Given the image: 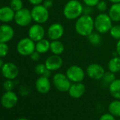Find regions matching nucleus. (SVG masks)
I'll use <instances>...</instances> for the list:
<instances>
[{
	"instance_id": "nucleus-1",
	"label": "nucleus",
	"mask_w": 120,
	"mask_h": 120,
	"mask_svg": "<svg viewBox=\"0 0 120 120\" xmlns=\"http://www.w3.org/2000/svg\"><path fill=\"white\" fill-rule=\"evenodd\" d=\"M76 33L83 37H88L94 30V19L89 15H81L76 21L74 26Z\"/></svg>"
},
{
	"instance_id": "nucleus-2",
	"label": "nucleus",
	"mask_w": 120,
	"mask_h": 120,
	"mask_svg": "<svg viewBox=\"0 0 120 120\" xmlns=\"http://www.w3.org/2000/svg\"><path fill=\"white\" fill-rule=\"evenodd\" d=\"M83 5L79 0H69L63 9L64 16L70 21L76 20L83 12Z\"/></svg>"
},
{
	"instance_id": "nucleus-3",
	"label": "nucleus",
	"mask_w": 120,
	"mask_h": 120,
	"mask_svg": "<svg viewBox=\"0 0 120 120\" xmlns=\"http://www.w3.org/2000/svg\"><path fill=\"white\" fill-rule=\"evenodd\" d=\"M113 21L108 14L100 13L94 19L95 30L100 34H105L109 32L113 24Z\"/></svg>"
},
{
	"instance_id": "nucleus-4",
	"label": "nucleus",
	"mask_w": 120,
	"mask_h": 120,
	"mask_svg": "<svg viewBox=\"0 0 120 120\" xmlns=\"http://www.w3.org/2000/svg\"><path fill=\"white\" fill-rule=\"evenodd\" d=\"M52 83L54 88L59 92H68L71 85V81L68 79L66 74L56 73L52 77Z\"/></svg>"
},
{
	"instance_id": "nucleus-5",
	"label": "nucleus",
	"mask_w": 120,
	"mask_h": 120,
	"mask_svg": "<svg viewBox=\"0 0 120 120\" xmlns=\"http://www.w3.org/2000/svg\"><path fill=\"white\" fill-rule=\"evenodd\" d=\"M30 11L33 21H34L36 23L43 24L45 23L49 19V9L43 6V4L34 6Z\"/></svg>"
},
{
	"instance_id": "nucleus-6",
	"label": "nucleus",
	"mask_w": 120,
	"mask_h": 120,
	"mask_svg": "<svg viewBox=\"0 0 120 120\" xmlns=\"http://www.w3.org/2000/svg\"><path fill=\"white\" fill-rule=\"evenodd\" d=\"M16 50L18 53L22 56H30L35 51V42L29 37L23 38L17 43Z\"/></svg>"
},
{
	"instance_id": "nucleus-7",
	"label": "nucleus",
	"mask_w": 120,
	"mask_h": 120,
	"mask_svg": "<svg viewBox=\"0 0 120 120\" xmlns=\"http://www.w3.org/2000/svg\"><path fill=\"white\" fill-rule=\"evenodd\" d=\"M66 75L71 83H79L84 80L86 74L81 67L72 65L67 69Z\"/></svg>"
},
{
	"instance_id": "nucleus-8",
	"label": "nucleus",
	"mask_w": 120,
	"mask_h": 120,
	"mask_svg": "<svg viewBox=\"0 0 120 120\" xmlns=\"http://www.w3.org/2000/svg\"><path fill=\"white\" fill-rule=\"evenodd\" d=\"M14 21L15 23L21 27L28 26L33 21L31 11L26 8H23L21 10L16 11Z\"/></svg>"
},
{
	"instance_id": "nucleus-9",
	"label": "nucleus",
	"mask_w": 120,
	"mask_h": 120,
	"mask_svg": "<svg viewBox=\"0 0 120 120\" xmlns=\"http://www.w3.org/2000/svg\"><path fill=\"white\" fill-rule=\"evenodd\" d=\"M19 98L13 90L6 91L1 98V105L5 109H12L18 103Z\"/></svg>"
},
{
	"instance_id": "nucleus-10",
	"label": "nucleus",
	"mask_w": 120,
	"mask_h": 120,
	"mask_svg": "<svg viewBox=\"0 0 120 120\" xmlns=\"http://www.w3.org/2000/svg\"><path fill=\"white\" fill-rule=\"evenodd\" d=\"M64 61L60 55L52 54L49 56L45 62L46 68L51 71H56L61 69L63 66Z\"/></svg>"
},
{
	"instance_id": "nucleus-11",
	"label": "nucleus",
	"mask_w": 120,
	"mask_h": 120,
	"mask_svg": "<svg viewBox=\"0 0 120 120\" xmlns=\"http://www.w3.org/2000/svg\"><path fill=\"white\" fill-rule=\"evenodd\" d=\"M64 33V28L60 23H54L47 29V35L50 40H57L62 38Z\"/></svg>"
},
{
	"instance_id": "nucleus-12",
	"label": "nucleus",
	"mask_w": 120,
	"mask_h": 120,
	"mask_svg": "<svg viewBox=\"0 0 120 120\" xmlns=\"http://www.w3.org/2000/svg\"><path fill=\"white\" fill-rule=\"evenodd\" d=\"M1 72L5 79L14 80L19 74V69L15 64L12 62H7L4 63L2 67Z\"/></svg>"
},
{
	"instance_id": "nucleus-13",
	"label": "nucleus",
	"mask_w": 120,
	"mask_h": 120,
	"mask_svg": "<svg viewBox=\"0 0 120 120\" xmlns=\"http://www.w3.org/2000/svg\"><path fill=\"white\" fill-rule=\"evenodd\" d=\"M105 73V69L99 64L92 63L86 69V74L89 78L93 80H101Z\"/></svg>"
},
{
	"instance_id": "nucleus-14",
	"label": "nucleus",
	"mask_w": 120,
	"mask_h": 120,
	"mask_svg": "<svg viewBox=\"0 0 120 120\" xmlns=\"http://www.w3.org/2000/svg\"><path fill=\"white\" fill-rule=\"evenodd\" d=\"M45 30L42 24L35 23L32 25L28 30V37L35 42L45 38Z\"/></svg>"
},
{
	"instance_id": "nucleus-15",
	"label": "nucleus",
	"mask_w": 120,
	"mask_h": 120,
	"mask_svg": "<svg viewBox=\"0 0 120 120\" xmlns=\"http://www.w3.org/2000/svg\"><path fill=\"white\" fill-rule=\"evenodd\" d=\"M35 88L40 94H47L51 89V82L49 78L40 76L35 83Z\"/></svg>"
},
{
	"instance_id": "nucleus-16",
	"label": "nucleus",
	"mask_w": 120,
	"mask_h": 120,
	"mask_svg": "<svg viewBox=\"0 0 120 120\" xmlns=\"http://www.w3.org/2000/svg\"><path fill=\"white\" fill-rule=\"evenodd\" d=\"M14 28L7 24L0 25V42H8L11 40L14 36Z\"/></svg>"
},
{
	"instance_id": "nucleus-17",
	"label": "nucleus",
	"mask_w": 120,
	"mask_h": 120,
	"mask_svg": "<svg viewBox=\"0 0 120 120\" xmlns=\"http://www.w3.org/2000/svg\"><path fill=\"white\" fill-rule=\"evenodd\" d=\"M68 92L72 98L78 99L81 98L86 93V86L82 82L72 83Z\"/></svg>"
},
{
	"instance_id": "nucleus-18",
	"label": "nucleus",
	"mask_w": 120,
	"mask_h": 120,
	"mask_svg": "<svg viewBox=\"0 0 120 120\" xmlns=\"http://www.w3.org/2000/svg\"><path fill=\"white\" fill-rule=\"evenodd\" d=\"M15 11L8 6L0 8V21L3 23H9L14 20Z\"/></svg>"
},
{
	"instance_id": "nucleus-19",
	"label": "nucleus",
	"mask_w": 120,
	"mask_h": 120,
	"mask_svg": "<svg viewBox=\"0 0 120 120\" xmlns=\"http://www.w3.org/2000/svg\"><path fill=\"white\" fill-rule=\"evenodd\" d=\"M108 15L113 22H120V3L112 4L109 9Z\"/></svg>"
},
{
	"instance_id": "nucleus-20",
	"label": "nucleus",
	"mask_w": 120,
	"mask_h": 120,
	"mask_svg": "<svg viewBox=\"0 0 120 120\" xmlns=\"http://www.w3.org/2000/svg\"><path fill=\"white\" fill-rule=\"evenodd\" d=\"M50 43L51 42L45 38H43L35 43V51L40 54H45L50 51Z\"/></svg>"
},
{
	"instance_id": "nucleus-21",
	"label": "nucleus",
	"mask_w": 120,
	"mask_h": 120,
	"mask_svg": "<svg viewBox=\"0 0 120 120\" xmlns=\"http://www.w3.org/2000/svg\"><path fill=\"white\" fill-rule=\"evenodd\" d=\"M109 91L114 98L120 100V79H116L109 84Z\"/></svg>"
},
{
	"instance_id": "nucleus-22",
	"label": "nucleus",
	"mask_w": 120,
	"mask_h": 120,
	"mask_svg": "<svg viewBox=\"0 0 120 120\" xmlns=\"http://www.w3.org/2000/svg\"><path fill=\"white\" fill-rule=\"evenodd\" d=\"M50 51L53 54L61 55L64 51V45L59 40H52L50 43Z\"/></svg>"
},
{
	"instance_id": "nucleus-23",
	"label": "nucleus",
	"mask_w": 120,
	"mask_h": 120,
	"mask_svg": "<svg viewBox=\"0 0 120 120\" xmlns=\"http://www.w3.org/2000/svg\"><path fill=\"white\" fill-rule=\"evenodd\" d=\"M107 68L111 72L114 74L119 73L120 71V56H115L110 59L107 64Z\"/></svg>"
},
{
	"instance_id": "nucleus-24",
	"label": "nucleus",
	"mask_w": 120,
	"mask_h": 120,
	"mask_svg": "<svg viewBox=\"0 0 120 120\" xmlns=\"http://www.w3.org/2000/svg\"><path fill=\"white\" fill-rule=\"evenodd\" d=\"M108 110L114 116L120 117V100L112 101L108 105Z\"/></svg>"
},
{
	"instance_id": "nucleus-25",
	"label": "nucleus",
	"mask_w": 120,
	"mask_h": 120,
	"mask_svg": "<svg viewBox=\"0 0 120 120\" xmlns=\"http://www.w3.org/2000/svg\"><path fill=\"white\" fill-rule=\"evenodd\" d=\"M88 40L90 45L93 46H98L99 45L101 44L102 38L100 33H99L97 31H93L91 34H90L88 36Z\"/></svg>"
},
{
	"instance_id": "nucleus-26",
	"label": "nucleus",
	"mask_w": 120,
	"mask_h": 120,
	"mask_svg": "<svg viewBox=\"0 0 120 120\" xmlns=\"http://www.w3.org/2000/svg\"><path fill=\"white\" fill-rule=\"evenodd\" d=\"M109 34L112 38L115 40H120V25L112 26V28L109 30Z\"/></svg>"
},
{
	"instance_id": "nucleus-27",
	"label": "nucleus",
	"mask_w": 120,
	"mask_h": 120,
	"mask_svg": "<svg viewBox=\"0 0 120 120\" xmlns=\"http://www.w3.org/2000/svg\"><path fill=\"white\" fill-rule=\"evenodd\" d=\"M10 7L16 12L23 8V4L22 0H11Z\"/></svg>"
},
{
	"instance_id": "nucleus-28",
	"label": "nucleus",
	"mask_w": 120,
	"mask_h": 120,
	"mask_svg": "<svg viewBox=\"0 0 120 120\" xmlns=\"http://www.w3.org/2000/svg\"><path fill=\"white\" fill-rule=\"evenodd\" d=\"M102 79L106 83L110 84L111 83H112L116 79L115 74L113 73V72H111L109 71H105V74H104V76L102 77Z\"/></svg>"
},
{
	"instance_id": "nucleus-29",
	"label": "nucleus",
	"mask_w": 120,
	"mask_h": 120,
	"mask_svg": "<svg viewBox=\"0 0 120 120\" xmlns=\"http://www.w3.org/2000/svg\"><path fill=\"white\" fill-rule=\"evenodd\" d=\"M9 52V47L7 42H0V57H5Z\"/></svg>"
},
{
	"instance_id": "nucleus-30",
	"label": "nucleus",
	"mask_w": 120,
	"mask_h": 120,
	"mask_svg": "<svg viewBox=\"0 0 120 120\" xmlns=\"http://www.w3.org/2000/svg\"><path fill=\"white\" fill-rule=\"evenodd\" d=\"M47 68L45 64H38L35 67V72L38 76H42Z\"/></svg>"
},
{
	"instance_id": "nucleus-31",
	"label": "nucleus",
	"mask_w": 120,
	"mask_h": 120,
	"mask_svg": "<svg viewBox=\"0 0 120 120\" xmlns=\"http://www.w3.org/2000/svg\"><path fill=\"white\" fill-rule=\"evenodd\" d=\"M3 88L5 91H11L14 88V83L13 80L7 79L3 83Z\"/></svg>"
},
{
	"instance_id": "nucleus-32",
	"label": "nucleus",
	"mask_w": 120,
	"mask_h": 120,
	"mask_svg": "<svg viewBox=\"0 0 120 120\" xmlns=\"http://www.w3.org/2000/svg\"><path fill=\"white\" fill-rule=\"evenodd\" d=\"M97 9L101 12V13H104L105 11H106L107 10V4L105 1H103V0H100V1L98 2V4L96 6Z\"/></svg>"
},
{
	"instance_id": "nucleus-33",
	"label": "nucleus",
	"mask_w": 120,
	"mask_h": 120,
	"mask_svg": "<svg viewBox=\"0 0 120 120\" xmlns=\"http://www.w3.org/2000/svg\"><path fill=\"white\" fill-rule=\"evenodd\" d=\"M82 1L86 6L95 7L97 6V4H98V2L100 0H82Z\"/></svg>"
},
{
	"instance_id": "nucleus-34",
	"label": "nucleus",
	"mask_w": 120,
	"mask_h": 120,
	"mask_svg": "<svg viewBox=\"0 0 120 120\" xmlns=\"http://www.w3.org/2000/svg\"><path fill=\"white\" fill-rule=\"evenodd\" d=\"M99 120H116V119L111 113H105L100 116Z\"/></svg>"
},
{
	"instance_id": "nucleus-35",
	"label": "nucleus",
	"mask_w": 120,
	"mask_h": 120,
	"mask_svg": "<svg viewBox=\"0 0 120 120\" xmlns=\"http://www.w3.org/2000/svg\"><path fill=\"white\" fill-rule=\"evenodd\" d=\"M40 54H40L38 52L34 51V52L30 55V59L33 60V61H34V62H38V61H39L40 59Z\"/></svg>"
},
{
	"instance_id": "nucleus-36",
	"label": "nucleus",
	"mask_w": 120,
	"mask_h": 120,
	"mask_svg": "<svg viewBox=\"0 0 120 120\" xmlns=\"http://www.w3.org/2000/svg\"><path fill=\"white\" fill-rule=\"evenodd\" d=\"M93 7H88V6L84 7H83V14L90 16V14H91L93 13Z\"/></svg>"
},
{
	"instance_id": "nucleus-37",
	"label": "nucleus",
	"mask_w": 120,
	"mask_h": 120,
	"mask_svg": "<svg viewBox=\"0 0 120 120\" xmlns=\"http://www.w3.org/2000/svg\"><path fill=\"white\" fill-rule=\"evenodd\" d=\"M43 6H45L47 9H50L53 6V2L52 0H44L42 2Z\"/></svg>"
},
{
	"instance_id": "nucleus-38",
	"label": "nucleus",
	"mask_w": 120,
	"mask_h": 120,
	"mask_svg": "<svg viewBox=\"0 0 120 120\" xmlns=\"http://www.w3.org/2000/svg\"><path fill=\"white\" fill-rule=\"evenodd\" d=\"M28 1L33 6H36V5L42 4L44 0H28Z\"/></svg>"
},
{
	"instance_id": "nucleus-39",
	"label": "nucleus",
	"mask_w": 120,
	"mask_h": 120,
	"mask_svg": "<svg viewBox=\"0 0 120 120\" xmlns=\"http://www.w3.org/2000/svg\"><path fill=\"white\" fill-rule=\"evenodd\" d=\"M116 52H117L118 55L120 56V40H119L116 45Z\"/></svg>"
},
{
	"instance_id": "nucleus-40",
	"label": "nucleus",
	"mask_w": 120,
	"mask_h": 120,
	"mask_svg": "<svg viewBox=\"0 0 120 120\" xmlns=\"http://www.w3.org/2000/svg\"><path fill=\"white\" fill-rule=\"evenodd\" d=\"M51 71H49V69H46V71H45V73H44V74L42 75V76H45V77H47V78H49L50 77V76H51Z\"/></svg>"
},
{
	"instance_id": "nucleus-41",
	"label": "nucleus",
	"mask_w": 120,
	"mask_h": 120,
	"mask_svg": "<svg viewBox=\"0 0 120 120\" xmlns=\"http://www.w3.org/2000/svg\"><path fill=\"white\" fill-rule=\"evenodd\" d=\"M108 1L112 4H114V3H120V0H108Z\"/></svg>"
},
{
	"instance_id": "nucleus-42",
	"label": "nucleus",
	"mask_w": 120,
	"mask_h": 120,
	"mask_svg": "<svg viewBox=\"0 0 120 120\" xmlns=\"http://www.w3.org/2000/svg\"><path fill=\"white\" fill-rule=\"evenodd\" d=\"M4 62H3V60L2 59V58L0 57V69H2V67H3V65H4Z\"/></svg>"
},
{
	"instance_id": "nucleus-43",
	"label": "nucleus",
	"mask_w": 120,
	"mask_h": 120,
	"mask_svg": "<svg viewBox=\"0 0 120 120\" xmlns=\"http://www.w3.org/2000/svg\"><path fill=\"white\" fill-rule=\"evenodd\" d=\"M16 120H28V119H26V118H24V117H21V118H19V119H16Z\"/></svg>"
},
{
	"instance_id": "nucleus-44",
	"label": "nucleus",
	"mask_w": 120,
	"mask_h": 120,
	"mask_svg": "<svg viewBox=\"0 0 120 120\" xmlns=\"http://www.w3.org/2000/svg\"><path fill=\"white\" fill-rule=\"evenodd\" d=\"M119 120H120V119H119Z\"/></svg>"
}]
</instances>
